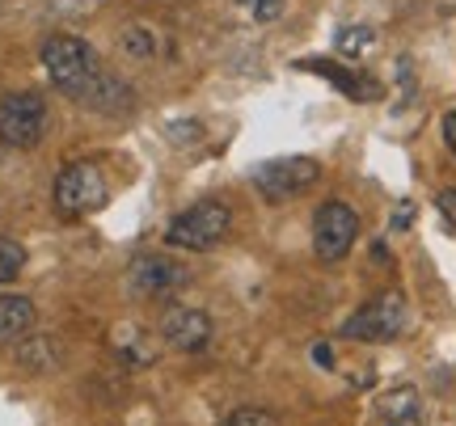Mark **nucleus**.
<instances>
[{
    "mask_svg": "<svg viewBox=\"0 0 456 426\" xmlns=\"http://www.w3.org/2000/svg\"><path fill=\"white\" fill-rule=\"evenodd\" d=\"M34 329V304L30 295H0V342L21 338Z\"/></svg>",
    "mask_w": 456,
    "mask_h": 426,
    "instance_id": "9b49d317",
    "label": "nucleus"
},
{
    "mask_svg": "<svg viewBox=\"0 0 456 426\" xmlns=\"http://www.w3.org/2000/svg\"><path fill=\"white\" fill-rule=\"evenodd\" d=\"M47 135V101L38 93H4L0 98V144L26 152Z\"/></svg>",
    "mask_w": 456,
    "mask_h": 426,
    "instance_id": "39448f33",
    "label": "nucleus"
},
{
    "mask_svg": "<svg viewBox=\"0 0 456 426\" xmlns=\"http://www.w3.org/2000/svg\"><path fill=\"white\" fill-rule=\"evenodd\" d=\"M161 342L182 350V355H195L212 342V317L203 309H186V304H169L161 312Z\"/></svg>",
    "mask_w": 456,
    "mask_h": 426,
    "instance_id": "6e6552de",
    "label": "nucleus"
},
{
    "mask_svg": "<svg viewBox=\"0 0 456 426\" xmlns=\"http://www.w3.org/2000/svg\"><path fill=\"white\" fill-rule=\"evenodd\" d=\"M380 414H385V418H410V414H419V393H414V389H393V393L380 401Z\"/></svg>",
    "mask_w": 456,
    "mask_h": 426,
    "instance_id": "4468645a",
    "label": "nucleus"
},
{
    "mask_svg": "<svg viewBox=\"0 0 456 426\" xmlns=\"http://www.w3.org/2000/svg\"><path fill=\"white\" fill-rule=\"evenodd\" d=\"M300 68H309V72H317V76L334 81L351 101H372V98H380V84H376L372 76H355V72L338 68L334 60H305Z\"/></svg>",
    "mask_w": 456,
    "mask_h": 426,
    "instance_id": "9d476101",
    "label": "nucleus"
},
{
    "mask_svg": "<svg viewBox=\"0 0 456 426\" xmlns=\"http://www.w3.org/2000/svg\"><path fill=\"white\" fill-rule=\"evenodd\" d=\"M389 426H419V414H410V418H389Z\"/></svg>",
    "mask_w": 456,
    "mask_h": 426,
    "instance_id": "5701e85b",
    "label": "nucleus"
},
{
    "mask_svg": "<svg viewBox=\"0 0 456 426\" xmlns=\"http://www.w3.org/2000/svg\"><path fill=\"white\" fill-rule=\"evenodd\" d=\"M313 359L322 363V367H334V350H330V346L322 342V346H317V350H313Z\"/></svg>",
    "mask_w": 456,
    "mask_h": 426,
    "instance_id": "4be33fe9",
    "label": "nucleus"
},
{
    "mask_svg": "<svg viewBox=\"0 0 456 426\" xmlns=\"http://www.w3.org/2000/svg\"><path fill=\"white\" fill-rule=\"evenodd\" d=\"M406 321H410L406 295L402 292H380V295H372L359 312L346 317L342 338H351V342H372V346L397 342V338L406 334Z\"/></svg>",
    "mask_w": 456,
    "mask_h": 426,
    "instance_id": "7ed1b4c3",
    "label": "nucleus"
},
{
    "mask_svg": "<svg viewBox=\"0 0 456 426\" xmlns=\"http://www.w3.org/2000/svg\"><path fill=\"white\" fill-rule=\"evenodd\" d=\"M376 47V30L372 26H346V30L338 34V51L342 55H351V60H359L363 51Z\"/></svg>",
    "mask_w": 456,
    "mask_h": 426,
    "instance_id": "f8f14e48",
    "label": "nucleus"
},
{
    "mask_svg": "<svg viewBox=\"0 0 456 426\" xmlns=\"http://www.w3.org/2000/svg\"><path fill=\"white\" fill-rule=\"evenodd\" d=\"M410 220H414V203H402V207L393 212V229H397V232L410 229Z\"/></svg>",
    "mask_w": 456,
    "mask_h": 426,
    "instance_id": "aec40b11",
    "label": "nucleus"
},
{
    "mask_svg": "<svg viewBox=\"0 0 456 426\" xmlns=\"http://www.w3.org/2000/svg\"><path fill=\"white\" fill-rule=\"evenodd\" d=\"M17 363H21V367H51V363H55V346L43 342V338H38V342H26L17 350Z\"/></svg>",
    "mask_w": 456,
    "mask_h": 426,
    "instance_id": "2eb2a0df",
    "label": "nucleus"
},
{
    "mask_svg": "<svg viewBox=\"0 0 456 426\" xmlns=\"http://www.w3.org/2000/svg\"><path fill=\"white\" fill-rule=\"evenodd\" d=\"M220 426H279V422L271 410H254V406H249V410H232Z\"/></svg>",
    "mask_w": 456,
    "mask_h": 426,
    "instance_id": "dca6fc26",
    "label": "nucleus"
},
{
    "mask_svg": "<svg viewBox=\"0 0 456 426\" xmlns=\"http://www.w3.org/2000/svg\"><path fill=\"white\" fill-rule=\"evenodd\" d=\"M317 178H322V165L313 157H275L254 169V186L266 203H288V198L305 195Z\"/></svg>",
    "mask_w": 456,
    "mask_h": 426,
    "instance_id": "423d86ee",
    "label": "nucleus"
},
{
    "mask_svg": "<svg viewBox=\"0 0 456 426\" xmlns=\"http://www.w3.org/2000/svg\"><path fill=\"white\" fill-rule=\"evenodd\" d=\"M123 51H127V55H135V60H148V55L157 51V43L148 38V30H140V26H131V30L123 34Z\"/></svg>",
    "mask_w": 456,
    "mask_h": 426,
    "instance_id": "f3484780",
    "label": "nucleus"
},
{
    "mask_svg": "<svg viewBox=\"0 0 456 426\" xmlns=\"http://www.w3.org/2000/svg\"><path fill=\"white\" fill-rule=\"evenodd\" d=\"M21 266H26V249L17 245L13 237H0V287L13 283L21 275Z\"/></svg>",
    "mask_w": 456,
    "mask_h": 426,
    "instance_id": "ddd939ff",
    "label": "nucleus"
},
{
    "mask_svg": "<svg viewBox=\"0 0 456 426\" xmlns=\"http://www.w3.org/2000/svg\"><path fill=\"white\" fill-rule=\"evenodd\" d=\"M106 203V178L94 161H72L55 178V212L64 220H85Z\"/></svg>",
    "mask_w": 456,
    "mask_h": 426,
    "instance_id": "20e7f679",
    "label": "nucleus"
},
{
    "mask_svg": "<svg viewBox=\"0 0 456 426\" xmlns=\"http://www.w3.org/2000/svg\"><path fill=\"white\" fill-rule=\"evenodd\" d=\"M359 237V215L346 203H322L313 215V249L322 262H342Z\"/></svg>",
    "mask_w": 456,
    "mask_h": 426,
    "instance_id": "0eeeda50",
    "label": "nucleus"
},
{
    "mask_svg": "<svg viewBox=\"0 0 456 426\" xmlns=\"http://www.w3.org/2000/svg\"><path fill=\"white\" fill-rule=\"evenodd\" d=\"M186 279L178 266L169 262V258H157V253H140L135 262H131V292L135 295H165L169 287H178V283Z\"/></svg>",
    "mask_w": 456,
    "mask_h": 426,
    "instance_id": "1a4fd4ad",
    "label": "nucleus"
},
{
    "mask_svg": "<svg viewBox=\"0 0 456 426\" xmlns=\"http://www.w3.org/2000/svg\"><path fill=\"white\" fill-rule=\"evenodd\" d=\"M237 4H245V9L262 21V26H266V21H275V17L283 13V0H237Z\"/></svg>",
    "mask_w": 456,
    "mask_h": 426,
    "instance_id": "a211bd4d",
    "label": "nucleus"
},
{
    "mask_svg": "<svg viewBox=\"0 0 456 426\" xmlns=\"http://www.w3.org/2000/svg\"><path fill=\"white\" fill-rule=\"evenodd\" d=\"M444 144L452 148V157H456V110H448V115H444Z\"/></svg>",
    "mask_w": 456,
    "mask_h": 426,
    "instance_id": "412c9836",
    "label": "nucleus"
},
{
    "mask_svg": "<svg viewBox=\"0 0 456 426\" xmlns=\"http://www.w3.org/2000/svg\"><path fill=\"white\" fill-rule=\"evenodd\" d=\"M43 68L55 89H64L72 101H81L102 115H123L131 110V84H123L114 72H106L98 51L77 34H51L43 43Z\"/></svg>",
    "mask_w": 456,
    "mask_h": 426,
    "instance_id": "f257e3e1",
    "label": "nucleus"
},
{
    "mask_svg": "<svg viewBox=\"0 0 456 426\" xmlns=\"http://www.w3.org/2000/svg\"><path fill=\"white\" fill-rule=\"evenodd\" d=\"M436 207H440V215H444V220H448V224L456 229V190H452V186L436 195Z\"/></svg>",
    "mask_w": 456,
    "mask_h": 426,
    "instance_id": "6ab92c4d",
    "label": "nucleus"
},
{
    "mask_svg": "<svg viewBox=\"0 0 456 426\" xmlns=\"http://www.w3.org/2000/svg\"><path fill=\"white\" fill-rule=\"evenodd\" d=\"M232 229V212H228L220 198H203L195 207H186L182 215L169 220L165 229V241L174 249H191V253H203V249H216Z\"/></svg>",
    "mask_w": 456,
    "mask_h": 426,
    "instance_id": "f03ea898",
    "label": "nucleus"
}]
</instances>
